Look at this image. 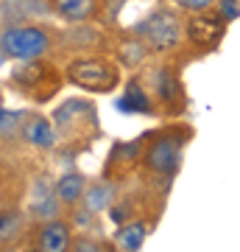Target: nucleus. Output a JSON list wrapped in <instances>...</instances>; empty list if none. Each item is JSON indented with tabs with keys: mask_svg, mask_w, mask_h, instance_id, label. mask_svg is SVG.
Returning a JSON list of instances; mask_svg holds the SVG:
<instances>
[{
	"mask_svg": "<svg viewBox=\"0 0 240 252\" xmlns=\"http://www.w3.org/2000/svg\"><path fill=\"white\" fill-rule=\"evenodd\" d=\"M187 135H190L187 129H165V132H160L142 152L145 168L154 174H162V177L176 174L179 165H182V152H185L187 140H190Z\"/></svg>",
	"mask_w": 240,
	"mask_h": 252,
	"instance_id": "obj_4",
	"label": "nucleus"
},
{
	"mask_svg": "<svg viewBox=\"0 0 240 252\" xmlns=\"http://www.w3.org/2000/svg\"><path fill=\"white\" fill-rule=\"evenodd\" d=\"M20 118H23V112H14V109L0 107V137H14L17 135Z\"/></svg>",
	"mask_w": 240,
	"mask_h": 252,
	"instance_id": "obj_19",
	"label": "nucleus"
},
{
	"mask_svg": "<svg viewBox=\"0 0 240 252\" xmlns=\"http://www.w3.org/2000/svg\"><path fill=\"white\" fill-rule=\"evenodd\" d=\"M51 9L64 23H89L104 9V0H51Z\"/></svg>",
	"mask_w": 240,
	"mask_h": 252,
	"instance_id": "obj_11",
	"label": "nucleus"
},
{
	"mask_svg": "<svg viewBox=\"0 0 240 252\" xmlns=\"http://www.w3.org/2000/svg\"><path fill=\"white\" fill-rule=\"evenodd\" d=\"M223 31H226V23L221 17H213L210 11L204 14H193V20L185 26V34L187 39L198 48H215L221 42Z\"/></svg>",
	"mask_w": 240,
	"mask_h": 252,
	"instance_id": "obj_8",
	"label": "nucleus"
},
{
	"mask_svg": "<svg viewBox=\"0 0 240 252\" xmlns=\"http://www.w3.org/2000/svg\"><path fill=\"white\" fill-rule=\"evenodd\" d=\"M23 227H26V221L17 210H0V247L17 241L23 235Z\"/></svg>",
	"mask_w": 240,
	"mask_h": 252,
	"instance_id": "obj_18",
	"label": "nucleus"
},
{
	"mask_svg": "<svg viewBox=\"0 0 240 252\" xmlns=\"http://www.w3.org/2000/svg\"><path fill=\"white\" fill-rule=\"evenodd\" d=\"M115 199H117V185L104 177L98 182H87V188L81 193V207L95 213V216H104L109 207L115 205Z\"/></svg>",
	"mask_w": 240,
	"mask_h": 252,
	"instance_id": "obj_10",
	"label": "nucleus"
},
{
	"mask_svg": "<svg viewBox=\"0 0 240 252\" xmlns=\"http://www.w3.org/2000/svg\"><path fill=\"white\" fill-rule=\"evenodd\" d=\"M28 213L36 219V221H48V219H56L62 213V202L56 199L53 190V180L42 174L31 182L28 188Z\"/></svg>",
	"mask_w": 240,
	"mask_h": 252,
	"instance_id": "obj_6",
	"label": "nucleus"
},
{
	"mask_svg": "<svg viewBox=\"0 0 240 252\" xmlns=\"http://www.w3.org/2000/svg\"><path fill=\"white\" fill-rule=\"evenodd\" d=\"M137 160H140V143H117L115 149H112V154H109L107 171H112L117 165V177H120V174H126L129 168H134Z\"/></svg>",
	"mask_w": 240,
	"mask_h": 252,
	"instance_id": "obj_17",
	"label": "nucleus"
},
{
	"mask_svg": "<svg viewBox=\"0 0 240 252\" xmlns=\"http://www.w3.org/2000/svg\"><path fill=\"white\" fill-rule=\"evenodd\" d=\"M70 247L73 250H79V252H101V250H107L95 235H89V233L79 235V238H70Z\"/></svg>",
	"mask_w": 240,
	"mask_h": 252,
	"instance_id": "obj_20",
	"label": "nucleus"
},
{
	"mask_svg": "<svg viewBox=\"0 0 240 252\" xmlns=\"http://www.w3.org/2000/svg\"><path fill=\"white\" fill-rule=\"evenodd\" d=\"M173 3L187 14H204V11L215 9V0H173Z\"/></svg>",
	"mask_w": 240,
	"mask_h": 252,
	"instance_id": "obj_21",
	"label": "nucleus"
},
{
	"mask_svg": "<svg viewBox=\"0 0 240 252\" xmlns=\"http://www.w3.org/2000/svg\"><path fill=\"white\" fill-rule=\"evenodd\" d=\"M0 34H3V31H0Z\"/></svg>",
	"mask_w": 240,
	"mask_h": 252,
	"instance_id": "obj_23",
	"label": "nucleus"
},
{
	"mask_svg": "<svg viewBox=\"0 0 240 252\" xmlns=\"http://www.w3.org/2000/svg\"><path fill=\"white\" fill-rule=\"evenodd\" d=\"M134 34L148 45V51H173L185 36V26H182V17L176 11L157 9L137 26Z\"/></svg>",
	"mask_w": 240,
	"mask_h": 252,
	"instance_id": "obj_5",
	"label": "nucleus"
},
{
	"mask_svg": "<svg viewBox=\"0 0 240 252\" xmlns=\"http://www.w3.org/2000/svg\"><path fill=\"white\" fill-rule=\"evenodd\" d=\"M148 45L142 42L140 36H126L123 42L117 45V64L120 67H137V64H142L145 59H148Z\"/></svg>",
	"mask_w": 240,
	"mask_h": 252,
	"instance_id": "obj_16",
	"label": "nucleus"
},
{
	"mask_svg": "<svg viewBox=\"0 0 240 252\" xmlns=\"http://www.w3.org/2000/svg\"><path fill=\"white\" fill-rule=\"evenodd\" d=\"M70 224L67 221H62V219H48V221H42V227H39V233H36V250L42 252H67L70 250Z\"/></svg>",
	"mask_w": 240,
	"mask_h": 252,
	"instance_id": "obj_9",
	"label": "nucleus"
},
{
	"mask_svg": "<svg viewBox=\"0 0 240 252\" xmlns=\"http://www.w3.org/2000/svg\"><path fill=\"white\" fill-rule=\"evenodd\" d=\"M87 188V177L79 171H67L62 174L59 180L53 182V190H56V199L62 202V205H79L81 202V193Z\"/></svg>",
	"mask_w": 240,
	"mask_h": 252,
	"instance_id": "obj_14",
	"label": "nucleus"
},
{
	"mask_svg": "<svg viewBox=\"0 0 240 252\" xmlns=\"http://www.w3.org/2000/svg\"><path fill=\"white\" fill-rule=\"evenodd\" d=\"M53 48L51 34L39 26L20 23L0 34V54L14 59V62H28V59H45Z\"/></svg>",
	"mask_w": 240,
	"mask_h": 252,
	"instance_id": "obj_2",
	"label": "nucleus"
},
{
	"mask_svg": "<svg viewBox=\"0 0 240 252\" xmlns=\"http://www.w3.org/2000/svg\"><path fill=\"white\" fill-rule=\"evenodd\" d=\"M151 84H154V98L160 101L162 107H176V104H182V84L170 73V67H154Z\"/></svg>",
	"mask_w": 240,
	"mask_h": 252,
	"instance_id": "obj_13",
	"label": "nucleus"
},
{
	"mask_svg": "<svg viewBox=\"0 0 240 252\" xmlns=\"http://www.w3.org/2000/svg\"><path fill=\"white\" fill-rule=\"evenodd\" d=\"M62 76H64V81H70L73 87H81L87 93H112L123 81L120 64L107 59V56H79V59H70Z\"/></svg>",
	"mask_w": 240,
	"mask_h": 252,
	"instance_id": "obj_1",
	"label": "nucleus"
},
{
	"mask_svg": "<svg viewBox=\"0 0 240 252\" xmlns=\"http://www.w3.org/2000/svg\"><path fill=\"white\" fill-rule=\"evenodd\" d=\"M117 109H123L129 115H140V112L142 115H151L157 109V104H154L151 93L145 90V84L140 79H132L126 84V93L117 98Z\"/></svg>",
	"mask_w": 240,
	"mask_h": 252,
	"instance_id": "obj_12",
	"label": "nucleus"
},
{
	"mask_svg": "<svg viewBox=\"0 0 240 252\" xmlns=\"http://www.w3.org/2000/svg\"><path fill=\"white\" fill-rule=\"evenodd\" d=\"M148 238V224L145 221H120V230L115 233V247L123 252H134L140 250Z\"/></svg>",
	"mask_w": 240,
	"mask_h": 252,
	"instance_id": "obj_15",
	"label": "nucleus"
},
{
	"mask_svg": "<svg viewBox=\"0 0 240 252\" xmlns=\"http://www.w3.org/2000/svg\"><path fill=\"white\" fill-rule=\"evenodd\" d=\"M11 81L17 84L20 90L31 95L34 101H51L59 93L64 76L56 70L53 64L42 62V59H28V62H17L11 70Z\"/></svg>",
	"mask_w": 240,
	"mask_h": 252,
	"instance_id": "obj_3",
	"label": "nucleus"
},
{
	"mask_svg": "<svg viewBox=\"0 0 240 252\" xmlns=\"http://www.w3.org/2000/svg\"><path fill=\"white\" fill-rule=\"evenodd\" d=\"M17 135L26 140L28 146H34V149H53L59 143V129H56L53 121H48L45 115H23L20 118V129Z\"/></svg>",
	"mask_w": 240,
	"mask_h": 252,
	"instance_id": "obj_7",
	"label": "nucleus"
},
{
	"mask_svg": "<svg viewBox=\"0 0 240 252\" xmlns=\"http://www.w3.org/2000/svg\"><path fill=\"white\" fill-rule=\"evenodd\" d=\"M215 6H218V17L223 23H235L238 20V0H215Z\"/></svg>",
	"mask_w": 240,
	"mask_h": 252,
	"instance_id": "obj_22",
	"label": "nucleus"
}]
</instances>
